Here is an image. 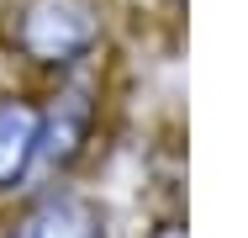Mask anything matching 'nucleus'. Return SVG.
<instances>
[{
  "instance_id": "39448f33",
  "label": "nucleus",
  "mask_w": 248,
  "mask_h": 238,
  "mask_svg": "<svg viewBox=\"0 0 248 238\" xmlns=\"http://www.w3.org/2000/svg\"><path fill=\"white\" fill-rule=\"evenodd\" d=\"M153 238H185V228H180V222H164V228H158Z\"/></svg>"
},
{
  "instance_id": "20e7f679",
  "label": "nucleus",
  "mask_w": 248,
  "mask_h": 238,
  "mask_svg": "<svg viewBox=\"0 0 248 238\" xmlns=\"http://www.w3.org/2000/svg\"><path fill=\"white\" fill-rule=\"evenodd\" d=\"M16 238H111V233H106V212L95 201L58 190V196L32 206V217L21 222Z\"/></svg>"
},
{
  "instance_id": "7ed1b4c3",
  "label": "nucleus",
  "mask_w": 248,
  "mask_h": 238,
  "mask_svg": "<svg viewBox=\"0 0 248 238\" xmlns=\"http://www.w3.org/2000/svg\"><path fill=\"white\" fill-rule=\"evenodd\" d=\"M90 138V95L85 90H63L53 106H43V138H37V170H69L79 159V148Z\"/></svg>"
},
{
  "instance_id": "f03ea898",
  "label": "nucleus",
  "mask_w": 248,
  "mask_h": 238,
  "mask_svg": "<svg viewBox=\"0 0 248 238\" xmlns=\"http://www.w3.org/2000/svg\"><path fill=\"white\" fill-rule=\"evenodd\" d=\"M37 138H43V106H32L27 95H0V190L32 180Z\"/></svg>"
},
{
  "instance_id": "f257e3e1",
  "label": "nucleus",
  "mask_w": 248,
  "mask_h": 238,
  "mask_svg": "<svg viewBox=\"0 0 248 238\" xmlns=\"http://www.w3.org/2000/svg\"><path fill=\"white\" fill-rule=\"evenodd\" d=\"M100 43L90 0H21L11 16V48L37 69H74Z\"/></svg>"
}]
</instances>
